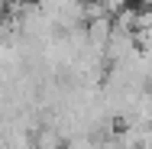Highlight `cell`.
Here are the masks:
<instances>
[{"instance_id":"1","label":"cell","mask_w":152,"mask_h":149,"mask_svg":"<svg viewBox=\"0 0 152 149\" xmlns=\"http://www.w3.org/2000/svg\"><path fill=\"white\" fill-rule=\"evenodd\" d=\"M7 13H13V0H0V20H3Z\"/></svg>"}]
</instances>
